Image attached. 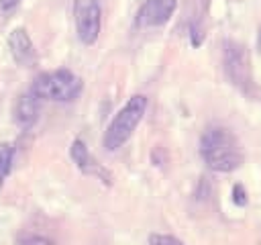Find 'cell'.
<instances>
[{
  "mask_svg": "<svg viewBox=\"0 0 261 245\" xmlns=\"http://www.w3.org/2000/svg\"><path fill=\"white\" fill-rule=\"evenodd\" d=\"M14 161V147L10 143H0V186L8 178Z\"/></svg>",
  "mask_w": 261,
  "mask_h": 245,
  "instance_id": "obj_10",
  "label": "cell"
},
{
  "mask_svg": "<svg viewBox=\"0 0 261 245\" xmlns=\"http://www.w3.org/2000/svg\"><path fill=\"white\" fill-rule=\"evenodd\" d=\"M18 4H20V0H0V8H2L4 12H10V10H14Z\"/></svg>",
  "mask_w": 261,
  "mask_h": 245,
  "instance_id": "obj_14",
  "label": "cell"
},
{
  "mask_svg": "<svg viewBox=\"0 0 261 245\" xmlns=\"http://www.w3.org/2000/svg\"><path fill=\"white\" fill-rule=\"evenodd\" d=\"M41 100H55V102H71L82 92V80L69 69H55L39 74L31 86Z\"/></svg>",
  "mask_w": 261,
  "mask_h": 245,
  "instance_id": "obj_3",
  "label": "cell"
},
{
  "mask_svg": "<svg viewBox=\"0 0 261 245\" xmlns=\"http://www.w3.org/2000/svg\"><path fill=\"white\" fill-rule=\"evenodd\" d=\"M75 33L84 45H94L100 37L102 8L100 0H75L73 2Z\"/></svg>",
  "mask_w": 261,
  "mask_h": 245,
  "instance_id": "obj_4",
  "label": "cell"
},
{
  "mask_svg": "<svg viewBox=\"0 0 261 245\" xmlns=\"http://www.w3.org/2000/svg\"><path fill=\"white\" fill-rule=\"evenodd\" d=\"M149 245H184V243L171 235H151Z\"/></svg>",
  "mask_w": 261,
  "mask_h": 245,
  "instance_id": "obj_12",
  "label": "cell"
},
{
  "mask_svg": "<svg viewBox=\"0 0 261 245\" xmlns=\"http://www.w3.org/2000/svg\"><path fill=\"white\" fill-rule=\"evenodd\" d=\"M222 63H224V71L228 76V80L239 86V88H247L251 84V63H249V55L247 49L241 43L234 41H226L224 43V53H222Z\"/></svg>",
  "mask_w": 261,
  "mask_h": 245,
  "instance_id": "obj_5",
  "label": "cell"
},
{
  "mask_svg": "<svg viewBox=\"0 0 261 245\" xmlns=\"http://www.w3.org/2000/svg\"><path fill=\"white\" fill-rule=\"evenodd\" d=\"M257 47H259V51H261V29H259V37H257Z\"/></svg>",
  "mask_w": 261,
  "mask_h": 245,
  "instance_id": "obj_15",
  "label": "cell"
},
{
  "mask_svg": "<svg viewBox=\"0 0 261 245\" xmlns=\"http://www.w3.org/2000/svg\"><path fill=\"white\" fill-rule=\"evenodd\" d=\"M232 200H234V204H239V206H245V204H247V194H245V190H243L241 184H237V186L232 188Z\"/></svg>",
  "mask_w": 261,
  "mask_h": 245,
  "instance_id": "obj_13",
  "label": "cell"
},
{
  "mask_svg": "<svg viewBox=\"0 0 261 245\" xmlns=\"http://www.w3.org/2000/svg\"><path fill=\"white\" fill-rule=\"evenodd\" d=\"M39 112H41V98L35 94V92H22L16 102H14V110H12V116H14V122L29 131L31 127H35V122L39 120Z\"/></svg>",
  "mask_w": 261,
  "mask_h": 245,
  "instance_id": "obj_7",
  "label": "cell"
},
{
  "mask_svg": "<svg viewBox=\"0 0 261 245\" xmlns=\"http://www.w3.org/2000/svg\"><path fill=\"white\" fill-rule=\"evenodd\" d=\"M8 49H10V55L14 57V61L22 67H31L35 65L37 61V49L29 37V33L24 29H14L10 31L8 35Z\"/></svg>",
  "mask_w": 261,
  "mask_h": 245,
  "instance_id": "obj_8",
  "label": "cell"
},
{
  "mask_svg": "<svg viewBox=\"0 0 261 245\" xmlns=\"http://www.w3.org/2000/svg\"><path fill=\"white\" fill-rule=\"evenodd\" d=\"M16 245H57L55 241H51L45 235H37V233H22L16 239Z\"/></svg>",
  "mask_w": 261,
  "mask_h": 245,
  "instance_id": "obj_11",
  "label": "cell"
},
{
  "mask_svg": "<svg viewBox=\"0 0 261 245\" xmlns=\"http://www.w3.org/2000/svg\"><path fill=\"white\" fill-rule=\"evenodd\" d=\"M175 6H177V0H147L139 8V12L135 16V24L139 29L161 27L173 16Z\"/></svg>",
  "mask_w": 261,
  "mask_h": 245,
  "instance_id": "obj_6",
  "label": "cell"
},
{
  "mask_svg": "<svg viewBox=\"0 0 261 245\" xmlns=\"http://www.w3.org/2000/svg\"><path fill=\"white\" fill-rule=\"evenodd\" d=\"M69 155H71L73 163L80 167L82 174H86V176H96V178H100L102 182L110 184V174L94 159V155L88 151V147H86L84 141L75 139V141L71 143V147H69Z\"/></svg>",
  "mask_w": 261,
  "mask_h": 245,
  "instance_id": "obj_9",
  "label": "cell"
},
{
  "mask_svg": "<svg viewBox=\"0 0 261 245\" xmlns=\"http://www.w3.org/2000/svg\"><path fill=\"white\" fill-rule=\"evenodd\" d=\"M145 108H147V98L143 94H135L126 100V104L114 114V118L110 120L104 133V147L108 151L120 149L130 139L133 131L137 129V125L145 114Z\"/></svg>",
  "mask_w": 261,
  "mask_h": 245,
  "instance_id": "obj_2",
  "label": "cell"
},
{
  "mask_svg": "<svg viewBox=\"0 0 261 245\" xmlns=\"http://www.w3.org/2000/svg\"><path fill=\"white\" fill-rule=\"evenodd\" d=\"M200 155L214 172H234L243 163L239 139L224 127H208L200 137Z\"/></svg>",
  "mask_w": 261,
  "mask_h": 245,
  "instance_id": "obj_1",
  "label": "cell"
}]
</instances>
